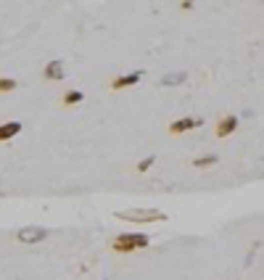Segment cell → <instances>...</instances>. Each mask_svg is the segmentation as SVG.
Wrapping results in <instances>:
<instances>
[{"mask_svg":"<svg viewBox=\"0 0 264 280\" xmlns=\"http://www.w3.org/2000/svg\"><path fill=\"white\" fill-rule=\"evenodd\" d=\"M82 98H84V96H82L80 90H66V92H64V104H66V106H74V104H80Z\"/></svg>","mask_w":264,"mask_h":280,"instance_id":"9","label":"cell"},{"mask_svg":"<svg viewBox=\"0 0 264 280\" xmlns=\"http://www.w3.org/2000/svg\"><path fill=\"white\" fill-rule=\"evenodd\" d=\"M140 77H143V72H132V74H124V77H116L114 82H111V90H124L130 85H135Z\"/></svg>","mask_w":264,"mask_h":280,"instance_id":"5","label":"cell"},{"mask_svg":"<svg viewBox=\"0 0 264 280\" xmlns=\"http://www.w3.org/2000/svg\"><path fill=\"white\" fill-rule=\"evenodd\" d=\"M214 162H220V158H216V156H204V158H196V166H198V170H201V166H212Z\"/></svg>","mask_w":264,"mask_h":280,"instance_id":"12","label":"cell"},{"mask_svg":"<svg viewBox=\"0 0 264 280\" xmlns=\"http://www.w3.org/2000/svg\"><path fill=\"white\" fill-rule=\"evenodd\" d=\"M18 132H22V122H6V124H0V143H3V140L16 138Z\"/></svg>","mask_w":264,"mask_h":280,"instance_id":"7","label":"cell"},{"mask_svg":"<svg viewBox=\"0 0 264 280\" xmlns=\"http://www.w3.org/2000/svg\"><path fill=\"white\" fill-rule=\"evenodd\" d=\"M185 80H188L185 74H169V77L162 80V85H164V88H172V85H182Z\"/></svg>","mask_w":264,"mask_h":280,"instance_id":"10","label":"cell"},{"mask_svg":"<svg viewBox=\"0 0 264 280\" xmlns=\"http://www.w3.org/2000/svg\"><path fill=\"white\" fill-rule=\"evenodd\" d=\"M150 244V238L146 232H124V236H116L111 248L119 251V254H127V251H138V248H146Z\"/></svg>","mask_w":264,"mask_h":280,"instance_id":"1","label":"cell"},{"mask_svg":"<svg viewBox=\"0 0 264 280\" xmlns=\"http://www.w3.org/2000/svg\"><path fill=\"white\" fill-rule=\"evenodd\" d=\"M201 124H204V119H196V116L177 119V122L169 124V132H172V135H180V132H188V130H196V127H201Z\"/></svg>","mask_w":264,"mask_h":280,"instance_id":"4","label":"cell"},{"mask_svg":"<svg viewBox=\"0 0 264 280\" xmlns=\"http://www.w3.org/2000/svg\"><path fill=\"white\" fill-rule=\"evenodd\" d=\"M16 238H18V244H26V246H30V244H37V240H45V238H48V230H45V228H22V230H18L16 232Z\"/></svg>","mask_w":264,"mask_h":280,"instance_id":"3","label":"cell"},{"mask_svg":"<svg viewBox=\"0 0 264 280\" xmlns=\"http://www.w3.org/2000/svg\"><path fill=\"white\" fill-rule=\"evenodd\" d=\"M156 162V156H148V158H143V162L138 164V172H146V170H150V164Z\"/></svg>","mask_w":264,"mask_h":280,"instance_id":"13","label":"cell"},{"mask_svg":"<svg viewBox=\"0 0 264 280\" xmlns=\"http://www.w3.org/2000/svg\"><path fill=\"white\" fill-rule=\"evenodd\" d=\"M235 127H238V116H224V119H220V124H216V135L220 138H224V135H232L235 132Z\"/></svg>","mask_w":264,"mask_h":280,"instance_id":"6","label":"cell"},{"mask_svg":"<svg viewBox=\"0 0 264 280\" xmlns=\"http://www.w3.org/2000/svg\"><path fill=\"white\" fill-rule=\"evenodd\" d=\"M116 220H127V222H158L166 220L164 212L158 209H122L116 212Z\"/></svg>","mask_w":264,"mask_h":280,"instance_id":"2","label":"cell"},{"mask_svg":"<svg viewBox=\"0 0 264 280\" xmlns=\"http://www.w3.org/2000/svg\"><path fill=\"white\" fill-rule=\"evenodd\" d=\"M16 90V80L14 77H0V92H11Z\"/></svg>","mask_w":264,"mask_h":280,"instance_id":"11","label":"cell"},{"mask_svg":"<svg viewBox=\"0 0 264 280\" xmlns=\"http://www.w3.org/2000/svg\"><path fill=\"white\" fill-rule=\"evenodd\" d=\"M45 80H64V64L61 61L45 64Z\"/></svg>","mask_w":264,"mask_h":280,"instance_id":"8","label":"cell"}]
</instances>
